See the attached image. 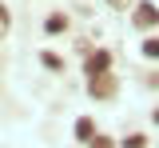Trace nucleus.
Returning a JSON list of instances; mask_svg holds the SVG:
<instances>
[{"label":"nucleus","instance_id":"f257e3e1","mask_svg":"<svg viewBox=\"0 0 159 148\" xmlns=\"http://www.w3.org/2000/svg\"><path fill=\"white\" fill-rule=\"evenodd\" d=\"M88 96H92V100H116V96H119V76H116V72L88 76Z\"/></svg>","mask_w":159,"mask_h":148},{"label":"nucleus","instance_id":"f03ea898","mask_svg":"<svg viewBox=\"0 0 159 148\" xmlns=\"http://www.w3.org/2000/svg\"><path fill=\"white\" fill-rule=\"evenodd\" d=\"M103 72H111V52L107 48H88V60H84V76H103Z\"/></svg>","mask_w":159,"mask_h":148},{"label":"nucleus","instance_id":"7ed1b4c3","mask_svg":"<svg viewBox=\"0 0 159 148\" xmlns=\"http://www.w3.org/2000/svg\"><path fill=\"white\" fill-rule=\"evenodd\" d=\"M131 24H135V28H143V32H151V28L159 24V8L151 4V0H139L135 12H131Z\"/></svg>","mask_w":159,"mask_h":148},{"label":"nucleus","instance_id":"20e7f679","mask_svg":"<svg viewBox=\"0 0 159 148\" xmlns=\"http://www.w3.org/2000/svg\"><path fill=\"white\" fill-rule=\"evenodd\" d=\"M68 12H48V20H44V32L48 36H60V32H68Z\"/></svg>","mask_w":159,"mask_h":148},{"label":"nucleus","instance_id":"39448f33","mask_svg":"<svg viewBox=\"0 0 159 148\" xmlns=\"http://www.w3.org/2000/svg\"><path fill=\"white\" fill-rule=\"evenodd\" d=\"M92 136H96V120L92 116H80L76 120V140L80 144H92Z\"/></svg>","mask_w":159,"mask_h":148},{"label":"nucleus","instance_id":"423d86ee","mask_svg":"<svg viewBox=\"0 0 159 148\" xmlns=\"http://www.w3.org/2000/svg\"><path fill=\"white\" fill-rule=\"evenodd\" d=\"M40 64H44L48 72H64V56H56L52 48H44V52H40Z\"/></svg>","mask_w":159,"mask_h":148},{"label":"nucleus","instance_id":"0eeeda50","mask_svg":"<svg viewBox=\"0 0 159 148\" xmlns=\"http://www.w3.org/2000/svg\"><path fill=\"white\" fill-rule=\"evenodd\" d=\"M151 140H147V132H131V136H123L116 148H147Z\"/></svg>","mask_w":159,"mask_h":148},{"label":"nucleus","instance_id":"6e6552de","mask_svg":"<svg viewBox=\"0 0 159 148\" xmlns=\"http://www.w3.org/2000/svg\"><path fill=\"white\" fill-rule=\"evenodd\" d=\"M8 32H12V12H8V4L0 0V40H4Z\"/></svg>","mask_w":159,"mask_h":148},{"label":"nucleus","instance_id":"1a4fd4ad","mask_svg":"<svg viewBox=\"0 0 159 148\" xmlns=\"http://www.w3.org/2000/svg\"><path fill=\"white\" fill-rule=\"evenodd\" d=\"M143 56H147V60H155V56H159V36H151V32L143 36Z\"/></svg>","mask_w":159,"mask_h":148},{"label":"nucleus","instance_id":"9d476101","mask_svg":"<svg viewBox=\"0 0 159 148\" xmlns=\"http://www.w3.org/2000/svg\"><path fill=\"white\" fill-rule=\"evenodd\" d=\"M88 148H116V140H111L107 132H96V136H92V144H88Z\"/></svg>","mask_w":159,"mask_h":148},{"label":"nucleus","instance_id":"9b49d317","mask_svg":"<svg viewBox=\"0 0 159 148\" xmlns=\"http://www.w3.org/2000/svg\"><path fill=\"white\" fill-rule=\"evenodd\" d=\"M103 4H111V8H127L131 0H103Z\"/></svg>","mask_w":159,"mask_h":148}]
</instances>
